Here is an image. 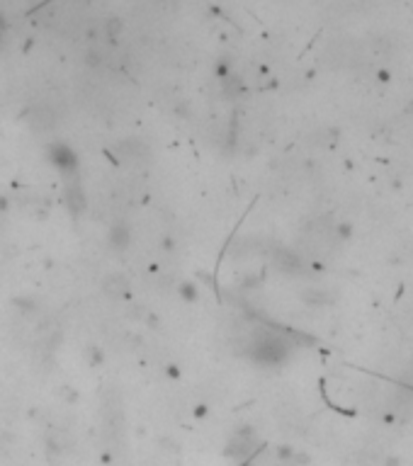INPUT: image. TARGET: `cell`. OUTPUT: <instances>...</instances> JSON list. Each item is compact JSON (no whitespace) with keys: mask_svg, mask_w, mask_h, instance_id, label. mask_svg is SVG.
<instances>
[{"mask_svg":"<svg viewBox=\"0 0 413 466\" xmlns=\"http://www.w3.org/2000/svg\"><path fill=\"white\" fill-rule=\"evenodd\" d=\"M253 445H256V442H253V437H251V433H246V430H243V433H239L234 437V442H231V454H234V457H246L248 452L253 450Z\"/></svg>","mask_w":413,"mask_h":466,"instance_id":"obj_3","label":"cell"},{"mask_svg":"<svg viewBox=\"0 0 413 466\" xmlns=\"http://www.w3.org/2000/svg\"><path fill=\"white\" fill-rule=\"evenodd\" d=\"M253 360H258L260 365H280L290 355V345L285 343V338L275 333H260L251 345Z\"/></svg>","mask_w":413,"mask_h":466,"instance_id":"obj_1","label":"cell"},{"mask_svg":"<svg viewBox=\"0 0 413 466\" xmlns=\"http://www.w3.org/2000/svg\"><path fill=\"white\" fill-rule=\"evenodd\" d=\"M49 158H52L54 166L59 170H64V173H73V170L78 168L76 153H73L66 144H54L52 149H49Z\"/></svg>","mask_w":413,"mask_h":466,"instance_id":"obj_2","label":"cell"}]
</instances>
